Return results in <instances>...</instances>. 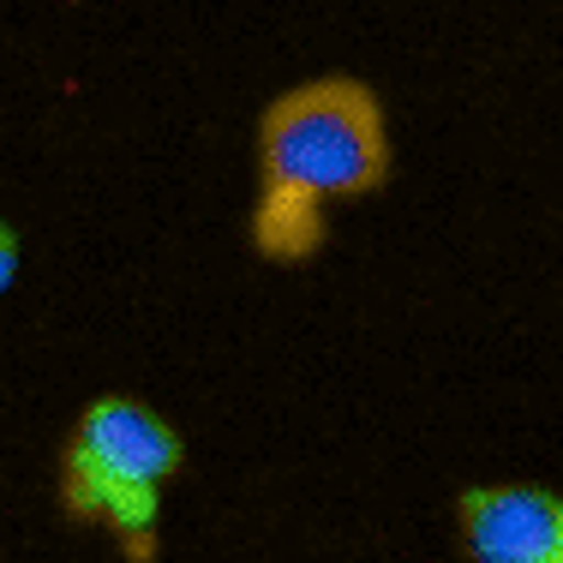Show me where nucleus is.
I'll return each mask as SVG.
<instances>
[{"instance_id": "4", "label": "nucleus", "mask_w": 563, "mask_h": 563, "mask_svg": "<svg viewBox=\"0 0 563 563\" xmlns=\"http://www.w3.org/2000/svg\"><path fill=\"white\" fill-rule=\"evenodd\" d=\"M252 246L271 264H306L318 246H324V205L300 192H276L264 186L258 210H252Z\"/></svg>"}, {"instance_id": "2", "label": "nucleus", "mask_w": 563, "mask_h": 563, "mask_svg": "<svg viewBox=\"0 0 563 563\" xmlns=\"http://www.w3.org/2000/svg\"><path fill=\"white\" fill-rule=\"evenodd\" d=\"M264 186L324 198H360L390 174V126L384 102L360 78H306L282 90L258 120Z\"/></svg>"}, {"instance_id": "1", "label": "nucleus", "mask_w": 563, "mask_h": 563, "mask_svg": "<svg viewBox=\"0 0 563 563\" xmlns=\"http://www.w3.org/2000/svg\"><path fill=\"white\" fill-rule=\"evenodd\" d=\"M174 474H180V432L144 401L102 396L73 426L60 462V504L66 516L109 528L126 558L144 563L156 552L163 486Z\"/></svg>"}, {"instance_id": "5", "label": "nucleus", "mask_w": 563, "mask_h": 563, "mask_svg": "<svg viewBox=\"0 0 563 563\" xmlns=\"http://www.w3.org/2000/svg\"><path fill=\"white\" fill-rule=\"evenodd\" d=\"M12 276H19V234H12V222H0V294L12 288Z\"/></svg>"}, {"instance_id": "3", "label": "nucleus", "mask_w": 563, "mask_h": 563, "mask_svg": "<svg viewBox=\"0 0 563 563\" xmlns=\"http://www.w3.org/2000/svg\"><path fill=\"white\" fill-rule=\"evenodd\" d=\"M455 533L474 563H563V498L545 486H474L455 498Z\"/></svg>"}]
</instances>
